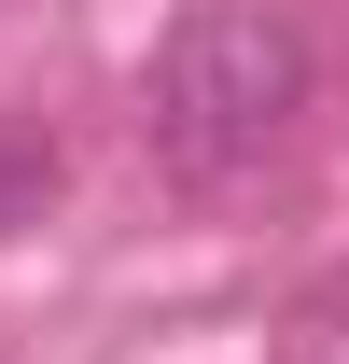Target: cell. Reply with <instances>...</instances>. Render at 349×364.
<instances>
[{"instance_id": "obj_1", "label": "cell", "mask_w": 349, "mask_h": 364, "mask_svg": "<svg viewBox=\"0 0 349 364\" xmlns=\"http://www.w3.org/2000/svg\"><path fill=\"white\" fill-rule=\"evenodd\" d=\"M307 28L265 14V0H196L168 43H154V85H140V140L168 154L182 182H238L265 168L307 112Z\"/></svg>"}, {"instance_id": "obj_2", "label": "cell", "mask_w": 349, "mask_h": 364, "mask_svg": "<svg viewBox=\"0 0 349 364\" xmlns=\"http://www.w3.org/2000/svg\"><path fill=\"white\" fill-rule=\"evenodd\" d=\"M279 364H349V267L321 280V294H294V322H279Z\"/></svg>"}, {"instance_id": "obj_3", "label": "cell", "mask_w": 349, "mask_h": 364, "mask_svg": "<svg viewBox=\"0 0 349 364\" xmlns=\"http://www.w3.org/2000/svg\"><path fill=\"white\" fill-rule=\"evenodd\" d=\"M43 182H56L43 140H0V225H28V210H43Z\"/></svg>"}]
</instances>
